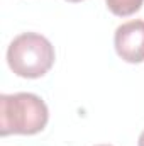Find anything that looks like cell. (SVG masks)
Segmentation results:
<instances>
[{
  "label": "cell",
  "instance_id": "4",
  "mask_svg": "<svg viewBox=\"0 0 144 146\" xmlns=\"http://www.w3.org/2000/svg\"><path fill=\"white\" fill-rule=\"evenodd\" d=\"M107 9L119 17H127L141 10L144 0H105Z\"/></svg>",
  "mask_w": 144,
  "mask_h": 146
},
{
  "label": "cell",
  "instance_id": "5",
  "mask_svg": "<svg viewBox=\"0 0 144 146\" xmlns=\"http://www.w3.org/2000/svg\"><path fill=\"white\" fill-rule=\"evenodd\" d=\"M137 146H144V131L141 133V136H139V141H137Z\"/></svg>",
  "mask_w": 144,
  "mask_h": 146
},
{
  "label": "cell",
  "instance_id": "1",
  "mask_svg": "<svg viewBox=\"0 0 144 146\" xmlns=\"http://www.w3.org/2000/svg\"><path fill=\"white\" fill-rule=\"evenodd\" d=\"M49 121L46 102L29 92L0 95V136L41 133Z\"/></svg>",
  "mask_w": 144,
  "mask_h": 146
},
{
  "label": "cell",
  "instance_id": "2",
  "mask_svg": "<svg viewBox=\"0 0 144 146\" xmlns=\"http://www.w3.org/2000/svg\"><path fill=\"white\" fill-rule=\"evenodd\" d=\"M54 46L37 33H22L9 44L7 63L14 75L20 78H41L54 65Z\"/></svg>",
  "mask_w": 144,
  "mask_h": 146
},
{
  "label": "cell",
  "instance_id": "7",
  "mask_svg": "<svg viewBox=\"0 0 144 146\" xmlns=\"http://www.w3.org/2000/svg\"><path fill=\"white\" fill-rule=\"evenodd\" d=\"M97 146H110V145H97Z\"/></svg>",
  "mask_w": 144,
  "mask_h": 146
},
{
  "label": "cell",
  "instance_id": "3",
  "mask_svg": "<svg viewBox=\"0 0 144 146\" xmlns=\"http://www.w3.org/2000/svg\"><path fill=\"white\" fill-rule=\"evenodd\" d=\"M114 46L120 60L126 63L144 61V21H129L115 29Z\"/></svg>",
  "mask_w": 144,
  "mask_h": 146
},
{
  "label": "cell",
  "instance_id": "6",
  "mask_svg": "<svg viewBox=\"0 0 144 146\" xmlns=\"http://www.w3.org/2000/svg\"><path fill=\"white\" fill-rule=\"evenodd\" d=\"M66 2H71V3H78V2H83V0H66Z\"/></svg>",
  "mask_w": 144,
  "mask_h": 146
}]
</instances>
